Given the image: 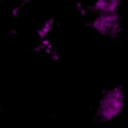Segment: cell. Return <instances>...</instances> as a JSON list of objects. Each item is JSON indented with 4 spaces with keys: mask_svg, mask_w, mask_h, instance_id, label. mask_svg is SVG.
Returning a JSON list of instances; mask_svg holds the SVG:
<instances>
[{
    "mask_svg": "<svg viewBox=\"0 0 128 128\" xmlns=\"http://www.w3.org/2000/svg\"><path fill=\"white\" fill-rule=\"evenodd\" d=\"M125 96L121 87L115 86L105 91L98 103L97 115L102 121H111L118 117L124 108Z\"/></svg>",
    "mask_w": 128,
    "mask_h": 128,
    "instance_id": "cell-1",
    "label": "cell"
},
{
    "mask_svg": "<svg viewBox=\"0 0 128 128\" xmlns=\"http://www.w3.org/2000/svg\"><path fill=\"white\" fill-rule=\"evenodd\" d=\"M92 28L101 35L115 37L121 30V17L118 12L98 14L92 21Z\"/></svg>",
    "mask_w": 128,
    "mask_h": 128,
    "instance_id": "cell-2",
    "label": "cell"
},
{
    "mask_svg": "<svg viewBox=\"0 0 128 128\" xmlns=\"http://www.w3.org/2000/svg\"><path fill=\"white\" fill-rule=\"evenodd\" d=\"M119 5V0H95L93 4V10L97 14L113 13L118 11Z\"/></svg>",
    "mask_w": 128,
    "mask_h": 128,
    "instance_id": "cell-3",
    "label": "cell"
},
{
    "mask_svg": "<svg viewBox=\"0 0 128 128\" xmlns=\"http://www.w3.org/2000/svg\"><path fill=\"white\" fill-rule=\"evenodd\" d=\"M53 24H54V20L52 18L50 19H47L37 30V35L38 37L41 39V40H44L46 39V37L49 35L50 31L52 30L53 28Z\"/></svg>",
    "mask_w": 128,
    "mask_h": 128,
    "instance_id": "cell-4",
    "label": "cell"
},
{
    "mask_svg": "<svg viewBox=\"0 0 128 128\" xmlns=\"http://www.w3.org/2000/svg\"><path fill=\"white\" fill-rule=\"evenodd\" d=\"M1 1H2V0H0V3H1Z\"/></svg>",
    "mask_w": 128,
    "mask_h": 128,
    "instance_id": "cell-5",
    "label": "cell"
}]
</instances>
